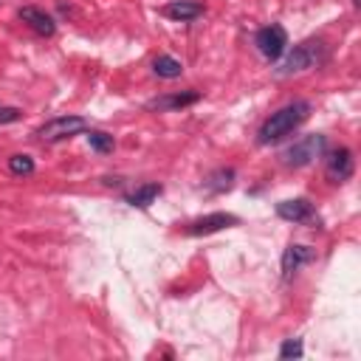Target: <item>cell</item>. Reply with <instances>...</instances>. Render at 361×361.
Listing matches in <instances>:
<instances>
[{
	"label": "cell",
	"instance_id": "6da1fadb",
	"mask_svg": "<svg viewBox=\"0 0 361 361\" xmlns=\"http://www.w3.org/2000/svg\"><path fill=\"white\" fill-rule=\"evenodd\" d=\"M307 113H310V104H307V102H290V104L279 107L276 113H271V116L262 121V127H259V133H257V141H259V144H274V141L290 135V133L307 118Z\"/></svg>",
	"mask_w": 361,
	"mask_h": 361
},
{
	"label": "cell",
	"instance_id": "7a4b0ae2",
	"mask_svg": "<svg viewBox=\"0 0 361 361\" xmlns=\"http://www.w3.org/2000/svg\"><path fill=\"white\" fill-rule=\"evenodd\" d=\"M327 56V45L322 39H307V42H299L276 68V76H293V73H302V71H310L316 65H322Z\"/></svg>",
	"mask_w": 361,
	"mask_h": 361
},
{
	"label": "cell",
	"instance_id": "3957f363",
	"mask_svg": "<svg viewBox=\"0 0 361 361\" xmlns=\"http://www.w3.org/2000/svg\"><path fill=\"white\" fill-rule=\"evenodd\" d=\"M324 147H327V138L313 133V135H302L299 141H293L290 147L282 149V164L285 166H307L310 161L322 158L324 155Z\"/></svg>",
	"mask_w": 361,
	"mask_h": 361
},
{
	"label": "cell",
	"instance_id": "277c9868",
	"mask_svg": "<svg viewBox=\"0 0 361 361\" xmlns=\"http://www.w3.org/2000/svg\"><path fill=\"white\" fill-rule=\"evenodd\" d=\"M82 130H87V121L82 116H59V118L45 121L34 135L39 141H45V144H56V141H65V138H71V135H76Z\"/></svg>",
	"mask_w": 361,
	"mask_h": 361
},
{
	"label": "cell",
	"instance_id": "5b68a950",
	"mask_svg": "<svg viewBox=\"0 0 361 361\" xmlns=\"http://www.w3.org/2000/svg\"><path fill=\"white\" fill-rule=\"evenodd\" d=\"M254 45H257V51H259L265 59H279L282 51H285V45H288V34H285L282 25L271 23V25H265V28L257 31Z\"/></svg>",
	"mask_w": 361,
	"mask_h": 361
},
{
	"label": "cell",
	"instance_id": "8992f818",
	"mask_svg": "<svg viewBox=\"0 0 361 361\" xmlns=\"http://www.w3.org/2000/svg\"><path fill=\"white\" fill-rule=\"evenodd\" d=\"M353 152L347 149V147H338V149H333L327 158H324V175H327V180H333V183H344L350 175H353Z\"/></svg>",
	"mask_w": 361,
	"mask_h": 361
},
{
	"label": "cell",
	"instance_id": "52a82bcc",
	"mask_svg": "<svg viewBox=\"0 0 361 361\" xmlns=\"http://www.w3.org/2000/svg\"><path fill=\"white\" fill-rule=\"evenodd\" d=\"M276 214H279L282 220H288V223H316V220H319L313 203L305 200V197H293V200L276 203Z\"/></svg>",
	"mask_w": 361,
	"mask_h": 361
},
{
	"label": "cell",
	"instance_id": "ba28073f",
	"mask_svg": "<svg viewBox=\"0 0 361 361\" xmlns=\"http://www.w3.org/2000/svg\"><path fill=\"white\" fill-rule=\"evenodd\" d=\"M228 226H237V217L228 214V212H214V214H206V217H197L186 226V234H214L220 228H228Z\"/></svg>",
	"mask_w": 361,
	"mask_h": 361
},
{
	"label": "cell",
	"instance_id": "9c48e42d",
	"mask_svg": "<svg viewBox=\"0 0 361 361\" xmlns=\"http://www.w3.org/2000/svg\"><path fill=\"white\" fill-rule=\"evenodd\" d=\"M316 257V251L310 245H299V243H290L282 254V279H290L305 262H310Z\"/></svg>",
	"mask_w": 361,
	"mask_h": 361
},
{
	"label": "cell",
	"instance_id": "30bf717a",
	"mask_svg": "<svg viewBox=\"0 0 361 361\" xmlns=\"http://www.w3.org/2000/svg\"><path fill=\"white\" fill-rule=\"evenodd\" d=\"M20 20H23L25 25H31V28H34L37 34H42V37H51V34L56 31L54 17L45 14L42 8H37V6H23V8H20Z\"/></svg>",
	"mask_w": 361,
	"mask_h": 361
},
{
	"label": "cell",
	"instance_id": "8fae6325",
	"mask_svg": "<svg viewBox=\"0 0 361 361\" xmlns=\"http://www.w3.org/2000/svg\"><path fill=\"white\" fill-rule=\"evenodd\" d=\"M200 99L197 90H186V93H169V96H158L152 102H147V110H158V113H166V110H180L186 104H195Z\"/></svg>",
	"mask_w": 361,
	"mask_h": 361
},
{
	"label": "cell",
	"instance_id": "7c38bea8",
	"mask_svg": "<svg viewBox=\"0 0 361 361\" xmlns=\"http://www.w3.org/2000/svg\"><path fill=\"white\" fill-rule=\"evenodd\" d=\"M203 14V6L200 3H192V0H172L164 6V17L169 20H178V23H186V20H195Z\"/></svg>",
	"mask_w": 361,
	"mask_h": 361
},
{
	"label": "cell",
	"instance_id": "4fadbf2b",
	"mask_svg": "<svg viewBox=\"0 0 361 361\" xmlns=\"http://www.w3.org/2000/svg\"><path fill=\"white\" fill-rule=\"evenodd\" d=\"M158 195H161V183H144V186H138L135 192L127 195V203L138 206V209H147Z\"/></svg>",
	"mask_w": 361,
	"mask_h": 361
},
{
	"label": "cell",
	"instance_id": "5bb4252c",
	"mask_svg": "<svg viewBox=\"0 0 361 361\" xmlns=\"http://www.w3.org/2000/svg\"><path fill=\"white\" fill-rule=\"evenodd\" d=\"M152 71L161 76V79H178L180 73H183V65L175 59V56H158L155 62H152Z\"/></svg>",
	"mask_w": 361,
	"mask_h": 361
},
{
	"label": "cell",
	"instance_id": "9a60e30c",
	"mask_svg": "<svg viewBox=\"0 0 361 361\" xmlns=\"http://www.w3.org/2000/svg\"><path fill=\"white\" fill-rule=\"evenodd\" d=\"M231 183H234V169H217L206 178V186L212 192H226V189H231Z\"/></svg>",
	"mask_w": 361,
	"mask_h": 361
},
{
	"label": "cell",
	"instance_id": "2e32d148",
	"mask_svg": "<svg viewBox=\"0 0 361 361\" xmlns=\"http://www.w3.org/2000/svg\"><path fill=\"white\" fill-rule=\"evenodd\" d=\"M87 141H90V147L96 149V152H110L113 149V135L110 133H102V130H90L87 133Z\"/></svg>",
	"mask_w": 361,
	"mask_h": 361
},
{
	"label": "cell",
	"instance_id": "e0dca14e",
	"mask_svg": "<svg viewBox=\"0 0 361 361\" xmlns=\"http://www.w3.org/2000/svg\"><path fill=\"white\" fill-rule=\"evenodd\" d=\"M8 169L14 175H31L34 172V161H31V155H11L8 158Z\"/></svg>",
	"mask_w": 361,
	"mask_h": 361
},
{
	"label": "cell",
	"instance_id": "ac0fdd59",
	"mask_svg": "<svg viewBox=\"0 0 361 361\" xmlns=\"http://www.w3.org/2000/svg\"><path fill=\"white\" fill-rule=\"evenodd\" d=\"M302 355V341L299 338H288V341H282V347H279V358H299Z\"/></svg>",
	"mask_w": 361,
	"mask_h": 361
},
{
	"label": "cell",
	"instance_id": "d6986e66",
	"mask_svg": "<svg viewBox=\"0 0 361 361\" xmlns=\"http://www.w3.org/2000/svg\"><path fill=\"white\" fill-rule=\"evenodd\" d=\"M20 118V107H8V104H0V124H11Z\"/></svg>",
	"mask_w": 361,
	"mask_h": 361
},
{
	"label": "cell",
	"instance_id": "ffe728a7",
	"mask_svg": "<svg viewBox=\"0 0 361 361\" xmlns=\"http://www.w3.org/2000/svg\"><path fill=\"white\" fill-rule=\"evenodd\" d=\"M358 3H361V0H353V6H358Z\"/></svg>",
	"mask_w": 361,
	"mask_h": 361
}]
</instances>
